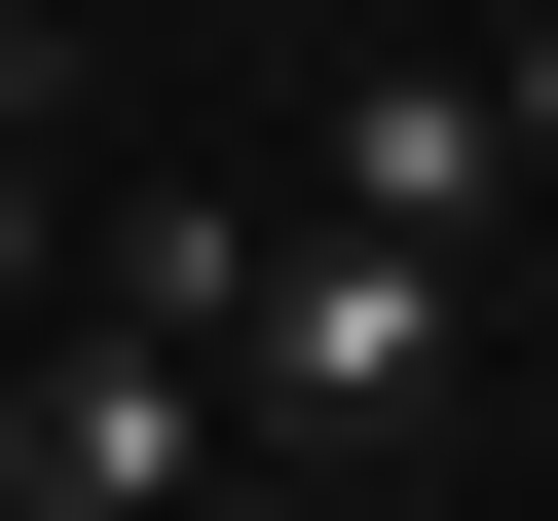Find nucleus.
<instances>
[{"instance_id":"obj_1","label":"nucleus","mask_w":558,"mask_h":521,"mask_svg":"<svg viewBox=\"0 0 558 521\" xmlns=\"http://www.w3.org/2000/svg\"><path fill=\"white\" fill-rule=\"evenodd\" d=\"M186 373H223V447H260V484H336V447H410V410H447V260H336V223H260V299H223Z\"/></svg>"},{"instance_id":"obj_2","label":"nucleus","mask_w":558,"mask_h":521,"mask_svg":"<svg viewBox=\"0 0 558 521\" xmlns=\"http://www.w3.org/2000/svg\"><path fill=\"white\" fill-rule=\"evenodd\" d=\"M299 223H336V260H484V223H521V186H484V75H447V38H373V75L299 112Z\"/></svg>"},{"instance_id":"obj_3","label":"nucleus","mask_w":558,"mask_h":521,"mask_svg":"<svg viewBox=\"0 0 558 521\" xmlns=\"http://www.w3.org/2000/svg\"><path fill=\"white\" fill-rule=\"evenodd\" d=\"M38 186H75V38L0 0V260H38Z\"/></svg>"},{"instance_id":"obj_4","label":"nucleus","mask_w":558,"mask_h":521,"mask_svg":"<svg viewBox=\"0 0 558 521\" xmlns=\"http://www.w3.org/2000/svg\"><path fill=\"white\" fill-rule=\"evenodd\" d=\"M484 186H521V223H558V38H521V75H484Z\"/></svg>"}]
</instances>
